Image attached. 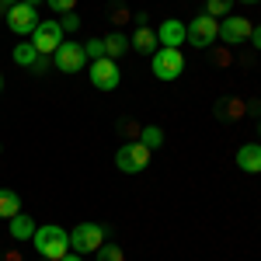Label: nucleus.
Returning <instances> with one entry per match:
<instances>
[{
    "label": "nucleus",
    "instance_id": "nucleus-11",
    "mask_svg": "<svg viewBox=\"0 0 261 261\" xmlns=\"http://www.w3.org/2000/svg\"><path fill=\"white\" fill-rule=\"evenodd\" d=\"M157 42H161L164 49H181V45L188 42V24L178 21V18H167L161 28H157Z\"/></svg>",
    "mask_w": 261,
    "mask_h": 261
},
{
    "label": "nucleus",
    "instance_id": "nucleus-13",
    "mask_svg": "<svg viewBox=\"0 0 261 261\" xmlns=\"http://www.w3.org/2000/svg\"><path fill=\"white\" fill-rule=\"evenodd\" d=\"M35 220L32 216H24V213H18V216H11L7 220V233H11V241H32L35 237Z\"/></svg>",
    "mask_w": 261,
    "mask_h": 261
},
{
    "label": "nucleus",
    "instance_id": "nucleus-22",
    "mask_svg": "<svg viewBox=\"0 0 261 261\" xmlns=\"http://www.w3.org/2000/svg\"><path fill=\"white\" fill-rule=\"evenodd\" d=\"M84 56H87V63L105 60V39H87L84 42Z\"/></svg>",
    "mask_w": 261,
    "mask_h": 261
},
{
    "label": "nucleus",
    "instance_id": "nucleus-23",
    "mask_svg": "<svg viewBox=\"0 0 261 261\" xmlns=\"http://www.w3.org/2000/svg\"><path fill=\"white\" fill-rule=\"evenodd\" d=\"M60 28L63 32H77V28H81V18H77L73 11H70V14H60Z\"/></svg>",
    "mask_w": 261,
    "mask_h": 261
},
{
    "label": "nucleus",
    "instance_id": "nucleus-3",
    "mask_svg": "<svg viewBox=\"0 0 261 261\" xmlns=\"http://www.w3.org/2000/svg\"><path fill=\"white\" fill-rule=\"evenodd\" d=\"M150 157H153V150H146L140 140H133V143H125V146L115 150V167H119L122 174H140V171L150 167Z\"/></svg>",
    "mask_w": 261,
    "mask_h": 261
},
{
    "label": "nucleus",
    "instance_id": "nucleus-17",
    "mask_svg": "<svg viewBox=\"0 0 261 261\" xmlns=\"http://www.w3.org/2000/svg\"><path fill=\"white\" fill-rule=\"evenodd\" d=\"M125 53H129V39H125L122 32H112V35L105 39V56H108V60H119Z\"/></svg>",
    "mask_w": 261,
    "mask_h": 261
},
{
    "label": "nucleus",
    "instance_id": "nucleus-1",
    "mask_svg": "<svg viewBox=\"0 0 261 261\" xmlns=\"http://www.w3.org/2000/svg\"><path fill=\"white\" fill-rule=\"evenodd\" d=\"M32 247L39 251V258H49V261H60L70 254V233L56 226V223H45L35 230V237H32Z\"/></svg>",
    "mask_w": 261,
    "mask_h": 261
},
{
    "label": "nucleus",
    "instance_id": "nucleus-18",
    "mask_svg": "<svg viewBox=\"0 0 261 261\" xmlns=\"http://www.w3.org/2000/svg\"><path fill=\"white\" fill-rule=\"evenodd\" d=\"M11 60L18 63V66H35V60H39V53H35V45L32 42H21V45H14V53H11Z\"/></svg>",
    "mask_w": 261,
    "mask_h": 261
},
{
    "label": "nucleus",
    "instance_id": "nucleus-9",
    "mask_svg": "<svg viewBox=\"0 0 261 261\" xmlns=\"http://www.w3.org/2000/svg\"><path fill=\"white\" fill-rule=\"evenodd\" d=\"M7 28L14 32V35H32L35 28H39V14H35V7L32 4H14L11 11H7Z\"/></svg>",
    "mask_w": 261,
    "mask_h": 261
},
{
    "label": "nucleus",
    "instance_id": "nucleus-14",
    "mask_svg": "<svg viewBox=\"0 0 261 261\" xmlns=\"http://www.w3.org/2000/svg\"><path fill=\"white\" fill-rule=\"evenodd\" d=\"M247 115V101L241 98H226V101H216V119H226V122H237Z\"/></svg>",
    "mask_w": 261,
    "mask_h": 261
},
{
    "label": "nucleus",
    "instance_id": "nucleus-30",
    "mask_svg": "<svg viewBox=\"0 0 261 261\" xmlns=\"http://www.w3.org/2000/svg\"><path fill=\"white\" fill-rule=\"evenodd\" d=\"M60 261H84V254H73V251H70V254H66V258H60Z\"/></svg>",
    "mask_w": 261,
    "mask_h": 261
},
{
    "label": "nucleus",
    "instance_id": "nucleus-4",
    "mask_svg": "<svg viewBox=\"0 0 261 261\" xmlns=\"http://www.w3.org/2000/svg\"><path fill=\"white\" fill-rule=\"evenodd\" d=\"M150 66H153V77L157 81H178L181 70H185V56H181V49H157L153 56H150Z\"/></svg>",
    "mask_w": 261,
    "mask_h": 261
},
{
    "label": "nucleus",
    "instance_id": "nucleus-15",
    "mask_svg": "<svg viewBox=\"0 0 261 261\" xmlns=\"http://www.w3.org/2000/svg\"><path fill=\"white\" fill-rule=\"evenodd\" d=\"M129 45H133V49H140V53H150V56L161 49V42H157V32H150L146 24H140V28H136V35L129 39Z\"/></svg>",
    "mask_w": 261,
    "mask_h": 261
},
{
    "label": "nucleus",
    "instance_id": "nucleus-27",
    "mask_svg": "<svg viewBox=\"0 0 261 261\" xmlns=\"http://www.w3.org/2000/svg\"><path fill=\"white\" fill-rule=\"evenodd\" d=\"M251 45L261 49V24H254V32H251Z\"/></svg>",
    "mask_w": 261,
    "mask_h": 261
},
{
    "label": "nucleus",
    "instance_id": "nucleus-7",
    "mask_svg": "<svg viewBox=\"0 0 261 261\" xmlns=\"http://www.w3.org/2000/svg\"><path fill=\"white\" fill-rule=\"evenodd\" d=\"M87 77H91V84L98 87V91H115L122 84V73H119V66H115V60H94V63H87Z\"/></svg>",
    "mask_w": 261,
    "mask_h": 261
},
{
    "label": "nucleus",
    "instance_id": "nucleus-2",
    "mask_svg": "<svg viewBox=\"0 0 261 261\" xmlns=\"http://www.w3.org/2000/svg\"><path fill=\"white\" fill-rule=\"evenodd\" d=\"M105 241H108V230L101 223H81L70 230V251L73 254H94Z\"/></svg>",
    "mask_w": 261,
    "mask_h": 261
},
{
    "label": "nucleus",
    "instance_id": "nucleus-12",
    "mask_svg": "<svg viewBox=\"0 0 261 261\" xmlns=\"http://www.w3.org/2000/svg\"><path fill=\"white\" fill-rule=\"evenodd\" d=\"M237 167L244 174H261V143H244L237 150Z\"/></svg>",
    "mask_w": 261,
    "mask_h": 261
},
{
    "label": "nucleus",
    "instance_id": "nucleus-24",
    "mask_svg": "<svg viewBox=\"0 0 261 261\" xmlns=\"http://www.w3.org/2000/svg\"><path fill=\"white\" fill-rule=\"evenodd\" d=\"M112 21H115V24H125V21H129V7L115 0V4H112Z\"/></svg>",
    "mask_w": 261,
    "mask_h": 261
},
{
    "label": "nucleus",
    "instance_id": "nucleus-33",
    "mask_svg": "<svg viewBox=\"0 0 261 261\" xmlns=\"http://www.w3.org/2000/svg\"><path fill=\"white\" fill-rule=\"evenodd\" d=\"M244 4H258V0H244Z\"/></svg>",
    "mask_w": 261,
    "mask_h": 261
},
{
    "label": "nucleus",
    "instance_id": "nucleus-29",
    "mask_svg": "<svg viewBox=\"0 0 261 261\" xmlns=\"http://www.w3.org/2000/svg\"><path fill=\"white\" fill-rule=\"evenodd\" d=\"M0 261H21V254H18V251H7V254H4Z\"/></svg>",
    "mask_w": 261,
    "mask_h": 261
},
{
    "label": "nucleus",
    "instance_id": "nucleus-28",
    "mask_svg": "<svg viewBox=\"0 0 261 261\" xmlns=\"http://www.w3.org/2000/svg\"><path fill=\"white\" fill-rule=\"evenodd\" d=\"M14 4H21V0H0V11H4V14H7V11H11V7H14Z\"/></svg>",
    "mask_w": 261,
    "mask_h": 261
},
{
    "label": "nucleus",
    "instance_id": "nucleus-8",
    "mask_svg": "<svg viewBox=\"0 0 261 261\" xmlns=\"http://www.w3.org/2000/svg\"><path fill=\"white\" fill-rule=\"evenodd\" d=\"M216 39H220V21L216 18L199 14L195 21H188V42H192L195 49H209Z\"/></svg>",
    "mask_w": 261,
    "mask_h": 261
},
{
    "label": "nucleus",
    "instance_id": "nucleus-19",
    "mask_svg": "<svg viewBox=\"0 0 261 261\" xmlns=\"http://www.w3.org/2000/svg\"><path fill=\"white\" fill-rule=\"evenodd\" d=\"M140 143L146 146V150H157V146L164 143V129L161 125H143L140 129Z\"/></svg>",
    "mask_w": 261,
    "mask_h": 261
},
{
    "label": "nucleus",
    "instance_id": "nucleus-25",
    "mask_svg": "<svg viewBox=\"0 0 261 261\" xmlns=\"http://www.w3.org/2000/svg\"><path fill=\"white\" fill-rule=\"evenodd\" d=\"M45 4H49L56 14H70V11L77 7V0H45Z\"/></svg>",
    "mask_w": 261,
    "mask_h": 261
},
{
    "label": "nucleus",
    "instance_id": "nucleus-10",
    "mask_svg": "<svg viewBox=\"0 0 261 261\" xmlns=\"http://www.w3.org/2000/svg\"><path fill=\"white\" fill-rule=\"evenodd\" d=\"M251 21L247 18H237V14H230V18H223L220 24V39L226 45H244V42H251Z\"/></svg>",
    "mask_w": 261,
    "mask_h": 261
},
{
    "label": "nucleus",
    "instance_id": "nucleus-21",
    "mask_svg": "<svg viewBox=\"0 0 261 261\" xmlns=\"http://www.w3.org/2000/svg\"><path fill=\"white\" fill-rule=\"evenodd\" d=\"M230 7H233V0H205V14L209 18H230Z\"/></svg>",
    "mask_w": 261,
    "mask_h": 261
},
{
    "label": "nucleus",
    "instance_id": "nucleus-20",
    "mask_svg": "<svg viewBox=\"0 0 261 261\" xmlns=\"http://www.w3.org/2000/svg\"><path fill=\"white\" fill-rule=\"evenodd\" d=\"M94 258H98V261H125V251H122L119 244H108V241H105L98 251H94Z\"/></svg>",
    "mask_w": 261,
    "mask_h": 261
},
{
    "label": "nucleus",
    "instance_id": "nucleus-5",
    "mask_svg": "<svg viewBox=\"0 0 261 261\" xmlns=\"http://www.w3.org/2000/svg\"><path fill=\"white\" fill-rule=\"evenodd\" d=\"M63 35L66 32L60 28V21H39V28L32 32V45H35L39 56H53L63 45Z\"/></svg>",
    "mask_w": 261,
    "mask_h": 261
},
{
    "label": "nucleus",
    "instance_id": "nucleus-16",
    "mask_svg": "<svg viewBox=\"0 0 261 261\" xmlns=\"http://www.w3.org/2000/svg\"><path fill=\"white\" fill-rule=\"evenodd\" d=\"M21 213V195L11 188H0V220H11Z\"/></svg>",
    "mask_w": 261,
    "mask_h": 261
},
{
    "label": "nucleus",
    "instance_id": "nucleus-31",
    "mask_svg": "<svg viewBox=\"0 0 261 261\" xmlns=\"http://www.w3.org/2000/svg\"><path fill=\"white\" fill-rule=\"evenodd\" d=\"M24 4H32V7H39V4H42V0H24Z\"/></svg>",
    "mask_w": 261,
    "mask_h": 261
},
{
    "label": "nucleus",
    "instance_id": "nucleus-34",
    "mask_svg": "<svg viewBox=\"0 0 261 261\" xmlns=\"http://www.w3.org/2000/svg\"><path fill=\"white\" fill-rule=\"evenodd\" d=\"M39 261H49V258H39Z\"/></svg>",
    "mask_w": 261,
    "mask_h": 261
},
{
    "label": "nucleus",
    "instance_id": "nucleus-35",
    "mask_svg": "<svg viewBox=\"0 0 261 261\" xmlns=\"http://www.w3.org/2000/svg\"><path fill=\"white\" fill-rule=\"evenodd\" d=\"M258 133H261V125H258Z\"/></svg>",
    "mask_w": 261,
    "mask_h": 261
},
{
    "label": "nucleus",
    "instance_id": "nucleus-6",
    "mask_svg": "<svg viewBox=\"0 0 261 261\" xmlns=\"http://www.w3.org/2000/svg\"><path fill=\"white\" fill-rule=\"evenodd\" d=\"M53 63H56V70L60 73H81L84 66H87V56H84V45L81 42H66L53 53Z\"/></svg>",
    "mask_w": 261,
    "mask_h": 261
},
{
    "label": "nucleus",
    "instance_id": "nucleus-32",
    "mask_svg": "<svg viewBox=\"0 0 261 261\" xmlns=\"http://www.w3.org/2000/svg\"><path fill=\"white\" fill-rule=\"evenodd\" d=\"M0 91H4V73H0Z\"/></svg>",
    "mask_w": 261,
    "mask_h": 261
},
{
    "label": "nucleus",
    "instance_id": "nucleus-26",
    "mask_svg": "<svg viewBox=\"0 0 261 261\" xmlns=\"http://www.w3.org/2000/svg\"><path fill=\"white\" fill-rule=\"evenodd\" d=\"M49 66H53V63H49V56H39V60H35V66H32V70H35V73H45V70H49Z\"/></svg>",
    "mask_w": 261,
    "mask_h": 261
}]
</instances>
